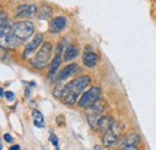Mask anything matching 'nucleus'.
Instances as JSON below:
<instances>
[{"instance_id": "1", "label": "nucleus", "mask_w": 156, "mask_h": 150, "mask_svg": "<svg viewBox=\"0 0 156 150\" xmlns=\"http://www.w3.org/2000/svg\"><path fill=\"white\" fill-rule=\"evenodd\" d=\"M34 23L30 20H20L17 23H5L0 28V47L4 49H13L33 36Z\"/></svg>"}, {"instance_id": "2", "label": "nucleus", "mask_w": 156, "mask_h": 150, "mask_svg": "<svg viewBox=\"0 0 156 150\" xmlns=\"http://www.w3.org/2000/svg\"><path fill=\"white\" fill-rule=\"evenodd\" d=\"M91 84V78L89 76H78L76 78H73L71 82H69L67 84H65L64 87V91L61 95V101L67 105V106H73L76 105L79 100V96L82 93H84V90Z\"/></svg>"}, {"instance_id": "3", "label": "nucleus", "mask_w": 156, "mask_h": 150, "mask_svg": "<svg viewBox=\"0 0 156 150\" xmlns=\"http://www.w3.org/2000/svg\"><path fill=\"white\" fill-rule=\"evenodd\" d=\"M53 53V46L51 42H43L39 48V51L36 52L35 56L30 60V64L37 69L41 70L43 67H46L47 65H49V60Z\"/></svg>"}, {"instance_id": "4", "label": "nucleus", "mask_w": 156, "mask_h": 150, "mask_svg": "<svg viewBox=\"0 0 156 150\" xmlns=\"http://www.w3.org/2000/svg\"><path fill=\"white\" fill-rule=\"evenodd\" d=\"M101 88L100 87H91L90 89L85 90L83 94L80 95L79 100H78L77 105L80 108H89L91 105H94L98 100H100L101 97Z\"/></svg>"}, {"instance_id": "5", "label": "nucleus", "mask_w": 156, "mask_h": 150, "mask_svg": "<svg viewBox=\"0 0 156 150\" xmlns=\"http://www.w3.org/2000/svg\"><path fill=\"white\" fill-rule=\"evenodd\" d=\"M142 142L140 136L137 132H131L129 134H126L125 137H122L119 143H118V149H121L124 147H139Z\"/></svg>"}, {"instance_id": "6", "label": "nucleus", "mask_w": 156, "mask_h": 150, "mask_svg": "<svg viewBox=\"0 0 156 150\" xmlns=\"http://www.w3.org/2000/svg\"><path fill=\"white\" fill-rule=\"evenodd\" d=\"M37 13V6L34 4H24L20 5L16 10L17 18H30Z\"/></svg>"}, {"instance_id": "7", "label": "nucleus", "mask_w": 156, "mask_h": 150, "mask_svg": "<svg viewBox=\"0 0 156 150\" xmlns=\"http://www.w3.org/2000/svg\"><path fill=\"white\" fill-rule=\"evenodd\" d=\"M42 43H43V36L41 34H36L33 38V40L25 46L24 52H23V58H28V56L33 55L36 52V49L41 47Z\"/></svg>"}, {"instance_id": "8", "label": "nucleus", "mask_w": 156, "mask_h": 150, "mask_svg": "<svg viewBox=\"0 0 156 150\" xmlns=\"http://www.w3.org/2000/svg\"><path fill=\"white\" fill-rule=\"evenodd\" d=\"M79 71V66L76 62H72V64H69L66 65L60 72L58 73V77H57V82L58 83H62L64 80L69 79L71 76H73L75 73H77Z\"/></svg>"}, {"instance_id": "9", "label": "nucleus", "mask_w": 156, "mask_h": 150, "mask_svg": "<svg viewBox=\"0 0 156 150\" xmlns=\"http://www.w3.org/2000/svg\"><path fill=\"white\" fill-rule=\"evenodd\" d=\"M67 25V19L62 16H58V17H54L52 18V20L49 22V33L51 34H58L61 33Z\"/></svg>"}, {"instance_id": "10", "label": "nucleus", "mask_w": 156, "mask_h": 150, "mask_svg": "<svg viewBox=\"0 0 156 150\" xmlns=\"http://www.w3.org/2000/svg\"><path fill=\"white\" fill-rule=\"evenodd\" d=\"M117 127V123L114 120V118L108 116V115H102L100 121H98V131H101L102 133L107 131H115Z\"/></svg>"}, {"instance_id": "11", "label": "nucleus", "mask_w": 156, "mask_h": 150, "mask_svg": "<svg viewBox=\"0 0 156 150\" xmlns=\"http://www.w3.org/2000/svg\"><path fill=\"white\" fill-rule=\"evenodd\" d=\"M82 60H83L84 66H87V67L91 69V67L96 66L98 58V54H96L94 51H91V49L87 48V49L84 51V53H83V58H82Z\"/></svg>"}, {"instance_id": "12", "label": "nucleus", "mask_w": 156, "mask_h": 150, "mask_svg": "<svg viewBox=\"0 0 156 150\" xmlns=\"http://www.w3.org/2000/svg\"><path fill=\"white\" fill-rule=\"evenodd\" d=\"M118 143V136L115 131H107L102 136V144L106 148H111Z\"/></svg>"}, {"instance_id": "13", "label": "nucleus", "mask_w": 156, "mask_h": 150, "mask_svg": "<svg viewBox=\"0 0 156 150\" xmlns=\"http://www.w3.org/2000/svg\"><path fill=\"white\" fill-rule=\"evenodd\" d=\"M61 54H55L54 58L52 59V62L49 64V70H48V77L51 79H53L57 73H58V70L61 65Z\"/></svg>"}, {"instance_id": "14", "label": "nucleus", "mask_w": 156, "mask_h": 150, "mask_svg": "<svg viewBox=\"0 0 156 150\" xmlns=\"http://www.w3.org/2000/svg\"><path fill=\"white\" fill-rule=\"evenodd\" d=\"M78 53H79V49H78L77 46H75V45H69L67 47H66V49L64 51V61L65 62H69V61H71V60H73L75 58H77Z\"/></svg>"}, {"instance_id": "15", "label": "nucleus", "mask_w": 156, "mask_h": 150, "mask_svg": "<svg viewBox=\"0 0 156 150\" xmlns=\"http://www.w3.org/2000/svg\"><path fill=\"white\" fill-rule=\"evenodd\" d=\"M106 108H107V103H106V101L105 100H98L94 105H91L89 108H87L88 109V113H94V114H100V115H102L103 112L106 111Z\"/></svg>"}, {"instance_id": "16", "label": "nucleus", "mask_w": 156, "mask_h": 150, "mask_svg": "<svg viewBox=\"0 0 156 150\" xmlns=\"http://www.w3.org/2000/svg\"><path fill=\"white\" fill-rule=\"evenodd\" d=\"M102 115L100 114H94V113H88L87 114V120H88V124L90 125V127L95 131H98V121L101 119Z\"/></svg>"}, {"instance_id": "17", "label": "nucleus", "mask_w": 156, "mask_h": 150, "mask_svg": "<svg viewBox=\"0 0 156 150\" xmlns=\"http://www.w3.org/2000/svg\"><path fill=\"white\" fill-rule=\"evenodd\" d=\"M31 115H33V119H34V125L39 129H43L44 127V118H43L42 113L37 109H34Z\"/></svg>"}, {"instance_id": "18", "label": "nucleus", "mask_w": 156, "mask_h": 150, "mask_svg": "<svg viewBox=\"0 0 156 150\" xmlns=\"http://www.w3.org/2000/svg\"><path fill=\"white\" fill-rule=\"evenodd\" d=\"M37 15H39L40 19H47L52 16V9L47 5L42 6L40 10H37Z\"/></svg>"}, {"instance_id": "19", "label": "nucleus", "mask_w": 156, "mask_h": 150, "mask_svg": "<svg viewBox=\"0 0 156 150\" xmlns=\"http://www.w3.org/2000/svg\"><path fill=\"white\" fill-rule=\"evenodd\" d=\"M64 84L62 83H58V85L55 87V89H54V96L55 97H61V95H62V91H64Z\"/></svg>"}, {"instance_id": "20", "label": "nucleus", "mask_w": 156, "mask_h": 150, "mask_svg": "<svg viewBox=\"0 0 156 150\" xmlns=\"http://www.w3.org/2000/svg\"><path fill=\"white\" fill-rule=\"evenodd\" d=\"M49 141H51V143L55 147V148H58V145H59V139H58V137L54 134V133H51L49 134Z\"/></svg>"}, {"instance_id": "21", "label": "nucleus", "mask_w": 156, "mask_h": 150, "mask_svg": "<svg viewBox=\"0 0 156 150\" xmlns=\"http://www.w3.org/2000/svg\"><path fill=\"white\" fill-rule=\"evenodd\" d=\"M6 19H7V17H6V13H4V12H0V28L6 23Z\"/></svg>"}, {"instance_id": "22", "label": "nucleus", "mask_w": 156, "mask_h": 150, "mask_svg": "<svg viewBox=\"0 0 156 150\" xmlns=\"http://www.w3.org/2000/svg\"><path fill=\"white\" fill-rule=\"evenodd\" d=\"M5 97L9 100V101H12L13 98H15V94L12 93V91H5Z\"/></svg>"}, {"instance_id": "23", "label": "nucleus", "mask_w": 156, "mask_h": 150, "mask_svg": "<svg viewBox=\"0 0 156 150\" xmlns=\"http://www.w3.org/2000/svg\"><path fill=\"white\" fill-rule=\"evenodd\" d=\"M4 139H5L7 143H12V142H13L12 136H11V134H9V133H5V134H4Z\"/></svg>"}, {"instance_id": "24", "label": "nucleus", "mask_w": 156, "mask_h": 150, "mask_svg": "<svg viewBox=\"0 0 156 150\" xmlns=\"http://www.w3.org/2000/svg\"><path fill=\"white\" fill-rule=\"evenodd\" d=\"M119 150H139V147H124Z\"/></svg>"}, {"instance_id": "25", "label": "nucleus", "mask_w": 156, "mask_h": 150, "mask_svg": "<svg viewBox=\"0 0 156 150\" xmlns=\"http://www.w3.org/2000/svg\"><path fill=\"white\" fill-rule=\"evenodd\" d=\"M9 150H20V145H17V144H16V145L11 147V148H10Z\"/></svg>"}, {"instance_id": "26", "label": "nucleus", "mask_w": 156, "mask_h": 150, "mask_svg": "<svg viewBox=\"0 0 156 150\" xmlns=\"http://www.w3.org/2000/svg\"><path fill=\"white\" fill-rule=\"evenodd\" d=\"M4 94H5V91H4V90L0 88V96H4Z\"/></svg>"}, {"instance_id": "27", "label": "nucleus", "mask_w": 156, "mask_h": 150, "mask_svg": "<svg viewBox=\"0 0 156 150\" xmlns=\"http://www.w3.org/2000/svg\"><path fill=\"white\" fill-rule=\"evenodd\" d=\"M0 150H2V148H1V145H0Z\"/></svg>"}]
</instances>
